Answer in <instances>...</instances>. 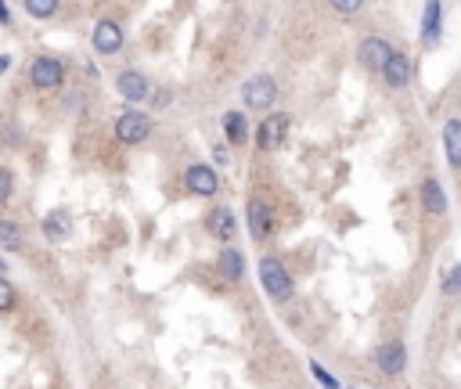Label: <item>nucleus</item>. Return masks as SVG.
<instances>
[{"mask_svg":"<svg viewBox=\"0 0 461 389\" xmlns=\"http://www.w3.org/2000/svg\"><path fill=\"white\" fill-rule=\"evenodd\" d=\"M260 285L267 288V295L274 299V303H285V299H292V278L285 271L282 260L274 256H263L260 260Z\"/></svg>","mask_w":461,"mask_h":389,"instance_id":"f257e3e1","label":"nucleus"},{"mask_svg":"<svg viewBox=\"0 0 461 389\" xmlns=\"http://www.w3.org/2000/svg\"><path fill=\"white\" fill-rule=\"evenodd\" d=\"M151 134V115L144 112H122L115 119V141L119 144H141Z\"/></svg>","mask_w":461,"mask_h":389,"instance_id":"f03ea898","label":"nucleus"},{"mask_svg":"<svg viewBox=\"0 0 461 389\" xmlns=\"http://www.w3.org/2000/svg\"><path fill=\"white\" fill-rule=\"evenodd\" d=\"M274 98H278V87H274V79L267 72L249 76V79H245V87H241V101L249 105V108H270Z\"/></svg>","mask_w":461,"mask_h":389,"instance_id":"7ed1b4c3","label":"nucleus"},{"mask_svg":"<svg viewBox=\"0 0 461 389\" xmlns=\"http://www.w3.org/2000/svg\"><path fill=\"white\" fill-rule=\"evenodd\" d=\"M61 79H65V65L51 54H40L37 62L29 65V83H33L37 91H51V87H58Z\"/></svg>","mask_w":461,"mask_h":389,"instance_id":"20e7f679","label":"nucleus"},{"mask_svg":"<svg viewBox=\"0 0 461 389\" xmlns=\"http://www.w3.org/2000/svg\"><path fill=\"white\" fill-rule=\"evenodd\" d=\"M285 134H289V115H285V112H270L263 123H260V130H256L260 152H274V148H282Z\"/></svg>","mask_w":461,"mask_h":389,"instance_id":"39448f33","label":"nucleus"},{"mask_svg":"<svg viewBox=\"0 0 461 389\" xmlns=\"http://www.w3.org/2000/svg\"><path fill=\"white\" fill-rule=\"evenodd\" d=\"M184 188H188L191 195L209 198V195H217L220 181H217V173H213V166H206V162H191L188 170H184Z\"/></svg>","mask_w":461,"mask_h":389,"instance_id":"423d86ee","label":"nucleus"},{"mask_svg":"<svg viewBox=\"0 0 461 389\" xmlns=\"http://www.w3.org/2000/svg\"><path fill=\"white\" fill-rule=\"evenodd\" d=\"M245 220H249V234L256 238V242H267L270 231H274V209L263 198H249V205H245Z\"/></svg>","mask_w":461,"mask_h":389,"instance_id":"0eeeda50","label":"nucleus"},{"mask_svg":"<svg viewBox=\"0 0 461 389\" xmlns=\"http://www.w3.org/2000/svg\"><path fill=\"white\" fill-rule=\"evenodd\" d=\"M375 364H379L382 375H400V371L408 368V346H404L400 339L382 343V346L375 350Z\"/></svg>","mask_w":461,"mask_h":389,"instance_id":"6e6552de","label":"nucleus"},{"mask_svg":"<svg viewBox=\"0 0 461 389\" xmlns=\"http://www.w3.org/2000/svg\"><path fill=\"white\" fill-rule=\"evenodd\" d=\"M94 51L98 54L122 51V25L115 18H98V25H94Z\"/></svg>","mask_w":461,"mask_h":389,"instance_id":"1a4fd4ad","label":"nucleus"},{"mask_svg":"<svg viewBox=\"0 0 461 389\" xmlns=\"http://www.w3.org/2000/svg\"><path fill=\"white\" fill-rule=\"evenodd\" d=\"M389 54H393V47H389V40H382V37H364V40H360V62L372 69V72H382V69H386Z\"/></svg>","mask_w":461,"mask_h":389,"instance_id":"9d476101","label":"nucleus"},{"mask_svg":"<svg viewBox=\"0 0 461 389\" xmlns=\"http://www.w3.org/2000/svg\"><path fill=\"white\" fill-rule=\"evenodd\" d=\"M115 87H119V94L127 98V101H144V98L151 94V83H148V76H144V72H137V69L119 72V76H115Z\"/></svg>","mask_w":461,"mask_h":389,"instance_id":"9b49d317","label":"nucleus"},{"mask_svg":"<svg viewBox=\"0 0 461 389\" xmlns=\"http://www.w3.org/2000/svg\"><path fill=\"white\" fill-rule=\"evenodd\" d=\"M206 227H209V234L217 238V242H231L234 231H238V220L231 213V205H217V209H213V213L206 217Z\"/></svg>","mask_w":461,"mask_h":389,"instance_id":"f8f14e48","label":"nucleus"},{"mask_svg":"<svg viewBox=\"0 0 461 389\" xmlns=\"http://www.w3.org/2000/svg\"><path fill=\"white\" fill-rule=\"evenodd\" d=\"M382 76H386L389 87H396V91L408 87V83H411V58H408L404 51H393L389 62H386V69H382Z\"/></svg>","mask_w":461,"mask_h":389,"instance_id":"ddd939ff","label":"nucleus"},{"mask_svg":"<svg viewBox=\"0 0 461 389\" xmlns=\"http://www.w3.org/2000/svg\"><path fill=\"white\" fill-rule=\"evenodd\" d=\"M69 234H72V217L65 213V209H54V213H47V217H44V238H47L51 245L65 242Z\"/></svg>","mask_w":461,"mask_h":389,"instance_id":"4468645a","label":"nucleus"},{"mask_svg":"<svg viewBox=\"0 0 461 389\" xmlns=\"http://www.w3.org/2000/svg\"><path fill=\"white\" fill-rule=\"evenodd\" d=\"M422 205H425L429 217H443L447 213V195H443L440 181H433V177L422 184Z\"/></svg>","mask_w":461,"mask_h":389,"instance_id":"2eb2a0df","label":"nucleus"},{"mask_svg":"<svg viewBox=\"0 0 461 389\" xmlns=\"http://www.w3.org/2000/svg\"><path fill=\"white\" fill-rule=\"evenodd\" d=\"M443 152L454 170H461V119H447L443 127Z\"/></svg>","mask_w":461,"mask_h":389,"instance_id":"dca6fc26","label":"nucleus"},{"mask_svg":"<svg viewBox=\"0 0 461 389\" xmlns=\"http://www.w3.org/2000/svg\"><path fill=\"white\" fill-rule=\"evenodd\" d=\"M220 274H224L227 281H241V278H245V260H241L238 249H224V253H220Z\"/></svg>","mask_w":461,"mask_h":389,"instance_id":"f3484780","label":"nucleus"},{"mask_svg":"<svg viewBox=\"0 0 461 389\" xmlns=\"http://www.w3.org/2000/svg\"><path fill=\"white\" fill-rule=\"evenodd\" d=\"M224 134L231 144H241L245 137H249V123H245L241 112H224Z\"/></svg>","mask_w":461,"mask_h":389,"instance_id":"a211bd4d","label":"nucleus"},{"mask_svg":"<svg viewBox=\"0 0 461 389\" xmlns=\"http://www.w3.org/2000/svg\"><path fill=\"white\" fill-rule=\"evenodd\" d=\"M0 249H22V227L15 220H0Z\"/></svg>","mask_w":461,"mask_h":389,"instance_id":"6ab92c4d","label":"nucleus"},{"mask_svg":"<svg viewBox=\"0 0 461 389\" xmlns=\"http://www.w3.org/2000/svg\"><path fill=\"white\" fill-rule=\"evenodd\" d=\"M25 11L33 18H51V15H58V4L54 0H25Z\"/></svg>","mask_w":461,"mask_h":389,"instance_id":"aec40b11","label":"nucleus"},{"mask_svg":"<svg viewBox=\"0 0 461 389\" xmlns=\"http://www.w3.org/2000/svg\"><path fill=\"white\" fill-rule=\"evenodd\" d=\"M440 4H425V37L436 40V29H440Z\"/></svg>","mask_w":461,"mask_h":389,"instance_id":"412c9836","label":"nucleus"},{"mask_svg":"<svg viewBox=\"0 0 461 389\" xmlns=\"http://www.w3.org/2000/svg\"><path fill=\"white\" fill-rule=\"evenodd\" d=\"M11 195H15V177L8 166H0V205H8Z\"/></svg>","mask_w":461,"mask_h":389,"instance_id":"4be33fe9","label":"nucleus"},{"mask_svg":"<svg viewBox=\"0 0 461 389\" xmlns=\"http://www.w3.org/2000/svg\"><path fill=\"white\" fill-rule=\"evenodd\" d=\"M443 292H447V295H461V263L447 271V278H443Z\"/></svg>","mask_w":461,"mask_h":389,"instance_id":"5701e85b","label":"nucleus"},{"mask_svg":"<svg viewBox=\"0 0 461 389\" xmlns=\"http://www.w3.org/2000/svg\"><path fill=\"white\" fill-rule=\"evenodd\" d=\"M15 307V288L8 278H0V310H11Z\"/></svg>","mask_w":461,"mask_h":389,"instance_id":"b1692460","label":"nucleus"},{"mask_svg":"<svg viewBox=\"0 0 461 389\" xmlns=\"http://www.w3.org/2000/svg\"><path fill=\"white\" fill-rule=\"evenodd\" d=\"M310 371H314V378H317L324 389H339V378H331V375H328V371H324L317 361H310Z\"/></svg>","mask_w":461,"mask_h":389,"instance_id":"393cba45","label":"nucleus"},{"mask_svg":"<svg viewBox=\"0 0 461 389\" xmlns=\"http://www.w3.org/2000/svg\"><path fill=\"white\" fill-rule=\"evenodd\" d=\"M331 8L339 11V15H357V11H360V4H353V0H335Z\"/></svg>","mask_w":461,"mask_h":389,"instance_id":"a878e982","label":"nucleus"},{"mask_svg":"<svg viewBox=\"0 0 461 389\" xmlns=\"http://www.w3.org/2000/svg\"><path fill=\"white\" fill-rule=\"evenodd\" d=\"M8 15H11V8H8V4H0V22H4V25H8V22H11V18H8Z\"/></svg>","mask_w":461,"mask_h":389,"instance_id":"bb28decb","label":"nucleus"},{"mask_svg":"<svg viewBox=\"0 0 461 389\" xmlns=\"http://www.w3.org/2000/svg\"><path fill=\"white\" fill-rule=\"evenodd\" d=\"M4 271H8V263H4V260H0V274H4Z\"/></svg>","mask_w":461,"mask_h":389,"instance_id":"cd10ccee","label":"nucleus"}]
</instances>
